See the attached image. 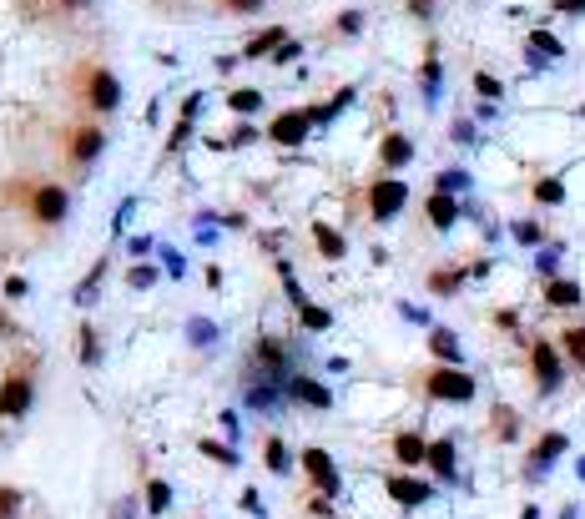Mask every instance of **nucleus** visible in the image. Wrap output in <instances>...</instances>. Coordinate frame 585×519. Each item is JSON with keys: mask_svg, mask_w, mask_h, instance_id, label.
Listing matches in <instances>:
<instances>
[{"mask_svg": "<svg viewBox=\"0 0 585 519\" xmlns=\"http://www.w3.org/2000/svg\"><path fill=\"white\" fill-rule=\"evenodd\" d=\"M383 489H389V499H394L399 509H424L434 499V484L429 479H414V474H389V479H383Z\"/></svg>", "mask_w": 585, "mask_h": 519, "instance_id": "obj_8", "label": "nucleus"}, {"mask_svg": "<svg viewBox=\"0 0 585 519\" xmlns=\"http://www.w3.org/2000/svg\"><path fill=\"white\" fill-rule=\"evenodd\" d=\"M242 509H248V515H263V499H257V489H242Z\"/></svg>", "mask_w": 585, "mask_h": 519, "instance_id": "obj_40", "label": "nucleus"}, {"mask_svg": "<svg viewBox=\"0 0 585 519\" xmlns=\"http://www.w3.org/2000/svg\"><path fill=\"white\" fill-rule=\"evenodd\" d=\"M409 157H414V141L399 137V131H389V137H383V147H379V162L383 166H409Z\"/></svg>", "mask_w": 585, "mask_h": 519, "instance_id": "obj_18", "label": "nucleus"}, {"mask_svg": "<svg viewBox=\"0 0 585 519\" xmlns=\"http://www.w3.org/2000/svg\"><path fill=\"white\" fill-rule=\"evenodd\" d=\"M459 282H464V273H429V292H439V298L459 292Z\"/></svg>", "mask_w": 585, "mask_h": 519, "instance_id": "obj_29", "label": "nucleus"}, {"mask_svg": "<svg viewBox=\"0 0 585 519\" xmlns=\"http://www.w3.org/2000/svg\"><path fill=\"white\" fill-rule=\"evenodd\" d=\"M313 121H319V116L308 112V106H298V112H283V116H273V127H267V137L278 141V147H298V141H308V131H313Z\"/></svg>", "mask_w": 585, "mask_h": 519, "instance_id": "obj_9", "label": "nucleus"}, {"mask_svg": "<svg viewBox=\"0 0 585 519\" xmlns=\"http://www.w3.org/2000/svg\"><path fill=\"white\" fill-rule=\"evenodd\" d=\"M298 318H303V328H313V333H328V328H333L328 308H313V303H303V308H298Z\"/></svg>", "mask_w": 585, "mask_h": 519, "instance_id": "obj_26", "label": "nucleus"}, {"mask_svg": "<svg viewBox=\"0 0 585 519\" xmlns=\"http://www.w3.org/2000/svg\"><path fill=\"white\" fill-rule=\"evenodd\" d=\"M292 56H298V46H292V40H283V46H278V56H273V61H278V66H288Z\"/></svg>", "mask_w": 585, "mask_h": 519, "instance_id": "obj_44", "label": "nucleus"}, {"mask_svg": "<svg viewBox=\"0 0 585 519\" xmlns=\"http://www.w3.org/2000/svg\"><path fill=\"white\" fill-rule=\"evenodd\" d=\"M535 202L560 207V202H565V182H560V177H540V182H535Z\"/></svg>", "mask_w": 585, "mask_h": 519, "instance_id": "obj_22", "label": "nucleus"}, {"mask_svg": "<svg viewBox=\"0 0 585 519\" xmlns=\"http://www.w3.org/2000/svg\"><path fill=\"white\" fill-rule=\"evenodd\" d=\"M21 509H26V494L15 484H0V519H21Z\"/></svg>", "mask_w": 585, "mask_h": 519, "instance_id": "obj_24", "label": "nucleus"}, {"mask_svg": "<svg viewBox=\"0 0 585 519\" xmlns=\"http://www.w3.org/2000/svg\"><path fill=\"white\" fill-rule=\"evenodd\" d=\"M152 282H157V267H147V263H141V267H131V273H127V288H131V292H147Z\"/></svg>", "mask_w": 585, "mask_h": 519, "instance_id": "obj_31", "label": "nucleus"}, {"mask_svg": "<svg viewBox=\"0 0 585 519\" xmlns=\"http://www.w3.org/2000/svg\"><path fill=\"white\" fill-rule=\"evenodd\" d=\"M288 393L298 398V404H313V408H328L333 404V393L323 389L319 379H303V373H292V379H288Z\"/></svg>", "mask_w": 585, "mask_h": 519, "instance_id": "obj_14", "label": "nucleus"}, {"mask_svg": "<svg viewBox=\"0 0 585 519\" xmlns=\"http://www.w3.org/2000/svg\"><path fill=\"white\" fill-rule=\"evenodd\" d=\"M31 217H36L40 228H61L66 217H71V197H66V187L40 182V187L31 192Z\"/></svg>", "mask_w": 585, "mask_h": 519, "instance_id": "obj_5", "label": "nucleus"}, {"mask_svg": "<svg viewBox=\"0 0 585 519\" xmlns=\"http://www.w3.org/2000/svg\"><path fill=\"white\" fill-rule=\"evenodd\" d=\"M81 363L86 368L102 363V338H96V328H81Z\"/></svg>", "mask_w": 585, "mask_h": 519, "instance_id": "obj_27", "label": "nucleus"}, {"mask_svg": "<svg viewBox=\"0 0 585 519\" xmlns=\"http://www.w3.org/2000/svg\"><path fill=\"white\" fill-rule=\"evenodd\" d=\"M434 11V0H409V15H429Z\"/></svg>", "mask_w": 585, "mask_h": 519, "instance_id": "obj_45", "label": "nucleus"}, {"mask_svg": "<svg viewBox=\"0 0 585 519\" xmlns=\"http://www.w3.org/2000/svg\"><path fill=\"white\" fill-rule=\"evenodd\" d=\"M308 515H319V519H328V515H333V505H328V494H313V489H308Z\"/></svg>", "mask_w": 585, "mask_h": 519, "instance_id": "obj_36", "label": "nucleus"}, {"mask_svg": "<svg viewBox=\"0 0 585 519\" xmlns=\"http://www.w3.org/2000/svg\"><path fill=\"white\" fill-rule=\"evenodd\" d=\"M424 212H429V222H434V228H439V232H449V228H454V222H459V202H454V197H449V192H434Z\"/></svg>", "mask_w": 585, "mask_h": 519, "instance_id": "obj_17", "label": "nucleus"}, {"mask_svg": "<svg viewBox=\"0 0 585 519\" xmlns=\"http://www.w3.org/2000/svg\"><path fill=\"white\" fill-rule=\"evenodd\" d=\"M424 454H429V439L424 434H394V459L404 469H419Z\"/></svg>", "mask_w": 585, "mask_h": 519, "instance_id": "obj_15", "label": "nucleus"}, {"mask_svg": "<svg viewBox=\"0 0 585 519\" xmlns=\"http://www.w3.org/2000/svg\"><path fill=\"white\" fill-rule=\"evenodd\" d=\"M530 46H535V51H545V56H560V40L545 36V31H530Z\"/></svg>", "mask_w": 585, "mask_h": 519, "instance_id": "obj_35", "label": "nucleus"}, {"mask_svg": "<svg viewBox=\"0 0 585 519\" xmlns=\"http://www.w3.org/2000/svg\"><path fill=\"white\" fill-rule=\"evenodd\" d=\"M202 454L212 459V464H238V449H228V443H212V439L202 443Z\"/></svg>", "mask_w": 585, "mask_h": 519, "instance_id": "obj_32", "label": "nucleus"}, {"mask_svg": "<svg viewBox=\"0 0 585 519\" xmlns=\"http://www.w3.org/2000/svg\"><path fill=\"white\" fill-rule=\"evenodd\" d=\"M424 464H429L445 484H454V474H459V464H454V439H434L429 454H424Z\"/></svg>", "mask_w": 585, "mask_h": 519, "instance_id": "obj_13", "label": "nucleus"}, {"mask_svg": "<svg viewBox=\"0 0 585 519\" xmlns=\"http://www.w3.org/2000/svg\"><path fill=\"white\" fill-rule=\"evenodd\" d=\"M102 152H106V131L102 127H76L71 141H66V157H71L76 166H91Z\"/></svg>", "mask_w": 585, "mask_h": 519, "instance_id": "obj_10", "label": "nucleus"}, {"mask_svg": "<svg viewBox=\"0 0 585 519\" xmlns=\"http://www.w3.org/2000/svg\"><path fill=\"white\" fill-rule=\"evenodd\" d=\"M338 31H364V15H358V11H344V15H338Z\"/></svg>", "mask_w": 585, "mask_h": 519, "instance_id": "obj_38", "label": "nucleus"}, {"mask_svg": "<svg viewBox=\"0 0 585 519\" xmlns=\"http://www.w3.org/2000/svg\"><path fill=\"white\" fill-rule=\"evenodd\" d=\"M565 449H571V439H565V434H540V443L530 449V474H545V469L565 454Z\"/></svg>", "mask_w": 585, "mask_h": 519, "instance_id": "obj_11", "label": "nucleus"}, {"mask_svg": "<svg viewBox=\"0 0 585 519\" xmlns=\"http://www.w3.org/2000/svg\"><path fill=\"white\" fill-rule=\"evenodd\" d=\"M278 46H283V31L273 26V31H263V36H253V40H248V51H242V56H248V61H257V56L278 51Z\"/></svg>", "mask_w": 585, "mask_h": 519, "instance_id": "obj_23", "label": "nucleus"}, {"mask_svg": "<svg viewBox=\"0 0 585 519\" xmlns=\"http://www.w3.org/2000/svg\"><path fill=\"white\" fill-rule=\"evenodd\" d=\"M141 505L152 509V515H166V509H172V484H166V479H147V499H141Z\"/></svg>", "mask_w": 585, "mask_h": 519, "instance_id": "obj_21", "label": "nucleus"}, {"mask_svg": "<svg viewBox=\"0 0 585 519\" xmlns=\"http://www.w3.org/2000/svg\"><path fill=\"white\" fill-rule=\"evenodd\" d=\"M263 464L273 469V474H288V469H292V459H288V443H283L278 434H267V443H263Z\"/></svg>", "mask_w": 585, "mask_h": 519, "instance_id": "obj_20", "label": "nucleus"}, {"mask_svg": "<svg viewBox=\"0 0 585 519\" xmlns=\"http://www.w3.org/2000/svg\"><path fill=\"white\" fill-rule=\"evenodd\" d=\"M530 368H535V389L540 393H555L560 383H565V363H560V353H555V343L550 338L530 343Z\"/></svg>", "mask_w": 585, "mask_h": 519, "instance_id": "obj_7", "label": "nucleus"}, {"mask_svg": "<svg viewBox=\"0 0 585 519\" xmlns=\"http://www.w3.org/2000/svg\"><path fill=\"white\" fill-rule=\"evenodd\" d=\"M535 263H540V273H545V278H555V267H560V253H555V247H550V253H540V257H535Z\"/></svg>", "mask_w": 585, "mask_h": 519, "instance_id": "obj_37", "label": "nucleus"}, {"mask_svg": "<svg viewBox=\"0 0 585 519\" xmlns=\"http://www.w3.org/2000/svg\"><path fill=\"white\" fill-rule=\"evenodd\" d=\"M31 404H36V379L31 368H11L0 379V418H26Z\"/></svg>", "mask_w": 585, "mask_h": 519, "instance_id": "obj_2", "label": "nucleus"}, {"mask_svg": "<svg viewBox=\"0 0 585 519\" xmlns=\"http://www.w3.org/2000/svg\"><path fill=\"white\" fill-rule=\"evenodd\" d=\"M303 474H308V484L319 494H328V499H338V489H344V479H338V464H333V454L328 449H319V443H308L303 454Z\"/></svg>", "mask_w": 585, "mask_h": 519, "instance_id": "obj_4", "label": "nucleus"}, {"mask_svg": "<svg viewBox=\"0 0 585 519\" xmlns=\"http://www.w3.org/2000/svg\"><path fill=\"white\" fill-rule=\"evenodd\" d=\"M313 242H319V253L328 257V263H338V257H348V242L338 237V232L328 228V222H313Z\"/></svg>", "mask_w": 585, "mask_h": 519, "instance_id": "obj_19", "label": "nucleus"}, {"mask_svg": "<svg viewBox=\"0 0 585 519\" xmlns=\"http://www.w3.org/2000/svg\"><path fill=\"white\" fill-rule=\"evenodd\" d=\"M474 86H480V96H500V81H495V76H484V71L474 76Z\"/></svg>", "mask_w": 585, "mask_h": 519, "instance_id": "obj_39", "label": "nucleus"}, {"mask_svg": "<svg viewBox=\"0 0 585 519\" xmlns=\"http://www.w3.org/2000/svg\"><path fill=\"white\" fill-rule=\"evenodd\" d=\"M545 303L550 308H580L585 292H580V282H571V278H550L545 282Z\"/></svg>", "mask_w": 585, "mask_h": 519, "instance_id": "obj_16", "label": "nucleus"}, {"mask_svg": "<svg viewBox=\"0 0 585 519\" xmlns=\"http://www.w3.org/2000/svg\"><path fill=\"white\" fill-rule=\"evenodd\" d=\"M404 202H409L404 177H379L369 187V217H374V222H394V217L404 212Z\"/></svg>", "mask_w": 585, "mask_h": 519, "instance_id": "obj_6", "label": "nucleus"}, {"mask_svg": "<svg viewBox=\"0 0 585 519\" xmlns=\"http://www.w3.org/2000/svg\"><path fill=\"white\" fill-rule=\"evenodd\" d=\"M81 96H86L91 112H116V106H122V81H116L106 66H86V71H81Z\"/></svg>", "mask_w": 585, "mask_h": 519, "instance_id": "obj_3", "label": "nucleus"}, {"mask_svg": "<svg viewBox=\"0 0 585 519\" xmlns=\"http://www.w3.org/2000/svg\"><path fill=\"white\" fill-rule=\"evenodd\" d=\"M267 0H222V11H232V15H257Z\"/></svg>", "mask_w": 585, "mask_h": 519, "instance_id": "obj_34", "label": "nucleus"}, {"mask_svg": "<svg viewBox=\"0 0 585 519\" xmlns=\"http://www.w3.org/2000/svg\"><path fill=\"white\" fill-rule=\"evenodd\" d=\"M560 348L571 353L575 368H585V328H565V333H560Z\"/></svg>", "mask_w": 585, "mask_h": 519, "instance_id": "obj_25", "label": "nucleus"}, {"mask_svg": "<svg viewBox=\"0 0 585 519\" xmlns=\"http://www.w3.org/2000/svg\"><path fill=\"white\" fill-rule=\"evenodd\" d=\"M429 353L449 368H464V348H459L454 328H429Z\"/></svg>", "mask_w": 585, "mask_h": 519, "instance_id": "obj_12", "label": "nucleus"}, {"mask_svg": "<svg viewBox=\"0 0 585 519\" xmlns=\"http://www.w3.org/2000/svg\"><path fill=\"white\" fill-rule=\"evenodd\" d=\"M454 187H464V172H445L439 177V192H454Z\"/></svg>", "mask_w": 585, "mask_h": 519, "instance_id": "obj_41", "label": "nucleus"}, {"mask_svg": "<svg viewBox=\"0 0 585 519\" xmlns=\"http://www.w3.org/2000/svg\"><path fill=\"white\" fill-rule=\"evenodd\" d=\"M228 106H232V112H257V106H263V91L242 86V91H232V96H228Z\"/></svg>", "mask_w": 585, "mask_h": 519, "instance_id": "obj_28", "label": "nucleus"}, {"mask_svg": "<svg viewBox=\"0 0 585 519\" xmlns=\"http://www.w3.org/2000/svg\"><path fill=\"white\" fill-rule=\"evenodd\" d=\"M515 237H520V242H540V228H535V222H520V228H515Z\"/></svg>", "mask_w": 585, "mask_h": 519, "instance_id": "obj_42", "label": "nucleus"}, {"mask_svg": "<svg viewBox=\"0 0 585 519\" xmlns=\"http://www.w3.org/2000/svg\"><path fill=\"white\" fill-rule=\"evenodd\" d=\"M187 333H192V343H202V348H207V343H212V323H207V318H192V323H187Z\"/></svg>", "mask_w": 585, "mask_h": 519, "instance_id": "obj_33", "label": "nucleus"}, {"mask_svg": "<svg viewBox=\"0 0 585 519\" xmlns=\"http://www.w3.org/2000/svg\"><path fill=\"white\" fill-rule=\"evenodd\" d=\"M5 298H26V278H5Z\"/></svg>", "mask_w": 585, "mask_h": 519, "instance_id": "obj_43", "label": "nucleus"}, {"mask_svg": "<svg viewBox=\"0 0 585 519\" xmlns=\"http://www.w3.org/2000/svg\"><path fill=\"white\" fill-rule=\"evenodd\" d=\"M560 11L571 15V11H585V0H560Z\"/></svg>", "mask_w": 585, "mask_h": 519, "instance_id": "obj_46", "label": "nucleus"}, {"mask_svg": "<svg viewBox=\"0 0 585 519\" xmlns=\"http://www.w3.org/2000/svg\"><path fill=\"white\" fill-rule=\"evenodd\" d=\"M11 338V323H5V313H0V343Z\"/></svg>", "mask_w": 585, "mask_h": 519, "instance_id": "obj_47", "label": "nucleus"}, {"mask_svg": "<svg viewBox=\"0 0 585 519\" xmlns=\"http://www.w3.org/2000/svg\"><path fill=\"white\" fill-rule=\"evenodd\" d=\"M495 434L500 439H515V434H520V414H515V408H495Z\"/></svg>", "mask_w": 585, "mask_h": 519, "instance_id": "obj_30", "label": "nucleus"}, {"mask_svg": "<svg viewBox=\"0 0 585 519\" xmlns=\"http://www.w3.org/2000/svg\"><path fill=\"white\" fill-rule=\"evenodd\" d=\"M424 393H429L434 404H470L474 393H480V383H474V373H464V368H429L424 373Z\"/></svg>", "mask_w": 585, "mask_h": 519, "instance_id": "obj_1", "label": "nucleus"}]
</instances>
